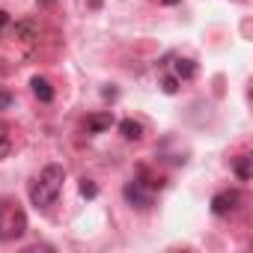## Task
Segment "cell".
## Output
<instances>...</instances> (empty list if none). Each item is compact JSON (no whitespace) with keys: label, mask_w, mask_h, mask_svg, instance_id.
<instances>
[{"label":"cell","mask_w":253,"mask_h":253,"mask_svg":"<svg viewBox=\"0 0 253 253\" xmlns=\"http://www.w3.org/2000/svg\"><path fill=\"white\" fill-rule=\"evenodd\" d=\"M63 182H66V167L63 164H48L27 188L30 194V203L36 209H48L57 203V197L63 194Z\"/></svg>","instance_id":"6da1fadb"},{"label":"cell","mask_w":253,"mask_h":253,"mask_svg":"<svg viewBox=\"0 0 253 253\" xmlns=\"http://www.w3.org/2000/svg\"><path fill=\"white\" fill-rule=\"evenodd\" d=\"M24 232H27L24 209L9 197H0V241H15Z\"/></svg>","instance_id":"7a4b0ae2"},{"label":"cell","mask_w":253,"mask_h":253,"mask_svg":"<svg viewBox=\"0 0 253 253\" xmlns=\"http://www.w3.org/2000/svg\"><path fill=\"white\" fill-rule=\"evenodd\" d=\"M122 197H125V203H128L131 209H140V211H146V209H152V200H155V194L140 182V179H131V182H125V188H122Z\"/></svg>","instance_id":"3957f363"},{"label":"cell","mask_w":253,"mask_h":253,"mask_svg":"<svg viewBox=\"0 0 253 253\" xmlns=\"http://www.w3.org/2000/svg\"><path fill=\"white\" fill-rule=\"evenodd\" d=\"M238 203H241V194H238V191H220V194H214V197H211V214L223 217V214L235 211V206H238Z\"/></svg>","instance_id":"277c9868"},{"label":"cell","mask_w":253,"mask_h":253,"mask_svg":"<svg viewBox=\"0 0 253 253\" xmlns=\"http://www.w3.org/2000/svg\"><path fill=\"white\" fill-rule=\"evenodd\" d=\"M113 122H116V119H113L110 110L89 113V116H86V131H89V134H104V131H110V125H113Z\"/></svg>","instance_id":"5b68a950"},{"label":"cell","mask_w":253,"mask_h":253,"mask_svg":"<svg viewBox=\"0 0 253 253\" xmlns=\"http://www.w3.org/2000/svg\"><path fill=\"white\" fill-rule=\"evenodd\" d=\"M30 86H33V95H36L39 101H45V104H51V101H54V86H51V81H48V78L36 75V78L30 81Z\"/></svg>","instance_id":"8992f818"},{"label":"cell","mask_w":253,"mask_h":253,"mask_svg":"<svg viewBox=\"0 0 253 253\" xmlns=\"http://www.w3.org/2000/svg\"><path fill=\"white\" fill-rule=\"evenodd\" d=\"M36 36H39V21H36V18H21V21H15V39L30 42V39H36Z\"/></svg>","instance_id":"52a82bcc"},{"label":"cell","mask_w":253,"mask_h":253,"mask_svg":"<svg viewBox=\"0 0 253 253\" xmlns=\"http://www.w3.org/2000/svg\"><path fill=\"white\" fill-rule=\"evenodd\" d=\"M119 134H122L125 140H140V137H143V125H140L137 119L128 116V119H122V122H119Z\"/></svg>","instance_id":"ba28073f"},{"label":"cell","mask_w":253,"mask_h":253,"mask_svg":"<svg viewBox=\"0 0 253 253\" xmlns=\"http://www.w3.org/2000/svg\"><path fill=\"white\" fill-rule=\"evenodd\" d=\"M173 75H176L179 81H191V78H197V63L188 60V57H179L176 66H173Z\"/></svg>","instance_id":"9c48e42d"},{"label":"cell","mask_w":253,"mask_h":253,"mask_svg":"<svg viewBox=\"0 0 253 253\" xmlns=\"http://www.w3.org/2000/svg\"><path fill=\"white\" fill-rule=\"evenodd\" d=\"M232 170H235V176H238L241 182H247V179H250V158H247V155H241V158H235V164H232Z\"/></svg>","instance_id":"30bf717a"},{"label":"cell","mask_w":253,"mask_h":253,"mask_svg":"<svg viewBox=\"0 0 253 253\" xmlns=\"http://www.w3.org/2000/svg\"><path fill=\"white\" fill-rule=\"evenodd\" d=\"M78 191H81V197H84V200H95V197H98V185H95L92 179H86V176L81 179Z\"/></svg>","instance_id":"8fae6325"},{"label":"cell","mask_w":253,"mask_h":253,"mask_svg":"<svg viewBox=\"0 0 253 253\" xmlns=\"http://www.w3.org/2000/svg\"><path fill=\"white\" fill-rule=\"evenodd\" d=\"M179 84H182V81H179L176 75H167V78L161 81V89H164L167 95H173V92H179Z\"/></svg>","instance_id":"7c38bea8"},{"label":"cell","mask_w":253,"mask_h":253,"mask_svg":"<svg viewBox=\"0 0 253 253\" xmlns=\"http://www.w3.org/2000/svg\"><path fill=\"white\" fill-rule=\"evenodd\" d=\"M9 152H12V143H9V137L3 134V128H0V161L9 158Z\"/></svg>","instance_id":"4fadbf2b"},{"label":"cell","mask_w":253,"mask_h":253,"mask_svg":"<svg viewBox=\"0 0 253 253\" xmlns=\"http://www.w3.org/2000/svg\"><path fill=\"white\" fill-rule=\"evenodd\" d=\"M12 101H15V98H12V92H9V89H0V110H9V107H12Z\"/></svg>","instance_id":"5bb4252c"},{"label":"cell","mask_w":253,"mask_h":253,"mask_svg":"<svg viewBox=\"0 0 253 253\" xmlns=\"http://www.w3.org/2000/svg\"><path fill=\"white\" fill-rule=\"evenodd\" d=\"M6 24H9V12H6V9H0V33H3Z\"/></svg>","instance_id":"9a60e30c"},{"label":"cell","mask_w":253,"mask_h":253,"mask_svg":"<svg viewBox=\"0 0 253 253\" xmlns=\"http://www.w3.org/2000/svg\"><path fill=\"white\" fill-rule=\"evenodd\" d=\"M84 3H86L89 9H101V3H104V0H84Z\"/></svg>","instance_id":"2e32d148"},{"label":"cell","mask_w":253,"mask_h":253,"mask_svg":"<svg viewBox=\"0 0 253 253\" xmlns=\"http://www.w3.org/2000/svg\"><path fill=\"white\" fill-rule=\"evenodd\" d=\"M161 3H164V6H176V3H179V0H161Z\"/></svg>","instance_id":"e0dca14e"}]
</instances>
